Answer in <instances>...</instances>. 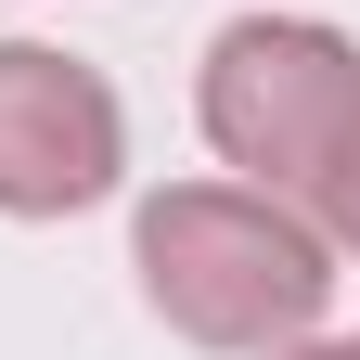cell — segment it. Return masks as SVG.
Returning <instances> with one entry per match:
<instances>
[{
  "label": "cell",
  "instance_id": "cell-1",
  "mask_svg": "<svg viewBox=\"0 0 360 360\" xmlns=\"http://www.w3.org/2000/svg\"><path fill=\"white\" fill-rule=\"evenodd\" d=\"M129 270L142 309L206 360H270L335 309V245L309 232V206L257 180H155L129 206Z\"/></svg>",
  "mask_w": 360,
  "mask_h": 360
},
{
  "label": "cell",
  "instance_id": "cell-2",
  "mask_svg": "<svg viewBox=\"0 0 360 360\" xmlns=\"http://www.w3.org/2000/svg\"><path fill=\"white\" fill-rule=\"evenodd\" d=\"M193 129L232 180L296 206L322 180V155L360 129V39L322 13H232L193 65Z\"/></svg>",
  "mask_w": 360,
  "mask_h": 360
},
{
  "label": "cell",
  "instance_id": "cell-3",
  "mask_svg": "<svg viewBox=\"0 0 360 360\" xmlns=\"http://www.w3.org/2000/svg\"><path fill=\"white\" fill-rule=\"evenodd\" d=\"M129 193V103L52 39H0V219H90Z\"/></svg>",
  "mask_w": 360,
  "mask_h": 360
},
{
  "label": "cell",
  "instance_id": "cell-4",
  "mask_svg": "<svg viewBox=\"0 0 360 360\" xmlns=\"http://www.w3.org/2000/svg\"><path fill=\"white\" fill-rule=\"evenodd\" d=\"M296 206H309V232L335 245V270H360V129H347V142L322 155V180H309Z\"/></svg>",
  "mask_w": 360,
  "mask_h": 360
},
{
  "label": "cell",
  "instance_id": "cell-5",
  "mask_svg": "<svg viewBox=\"0 0 360 360\" xmlns=\"http://www.w3.org/2000/svg\"><path fill=\"white\" fill-rule=\"evenodd\" d=\"M270 360H360V335H296V347H270Z\"/></svg>",
  "mask_w": 360,
  "mask_h": 360
}]
</instances>
